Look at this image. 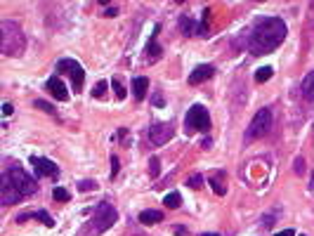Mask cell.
Wrapping results in <instances>:
<instances>
[{"label":"cell","instance_id":"obj_24","mask_svg":"<svg viewBox=\"0 0 314 236\" xmlns=\"http://www.w3.org/2000/svg\"><path fill=\"white\" fill-rule=\"evenodd\" d=\"M149 172H151V177H158V172H161V163H158V158H151L149 161Z\"/></svg>","mask_w":314,"mask_h":236},{"label":"cell","instance_id":"obj_30","mask_svg":"<svg viewBox=\"0 0 314 236\" xmlns=\"http://www.w3.org/2000/svg\"><path fill=\"white\" fill-rule=\"evenodd\" d=\"M12 111H14V106H12V104H2V114H5V116H10Z\"/></svg>","mask_w":314,"mask_h":236},{"label":"cell","instance_id":"obj_13","mask_svg":"<svg viewBox=\"0 0 314 236\" xmlns=\"http://www.w3.org/2000/svg\"><path fill=\"white\" fill-rule=\"evenodd\" d=\"M139 222H142V224H158V222H163V212H161V210H142V212H139Z\"/></svg>","mask_w":314,"mask_h":236},{"label":"cell","instance_id":"obj_21","mask_svg":"<svg viewBox=\"0 0 314 236\" xmlns=\"http://www.w3.org/2000/svg\"><path fill=\"white\" fill-rule=\"evenodd\" d=\"M104 94H107V83L102 80V83H97V85H95V90H92V97H97V99H102Z\"/></svg>","mask_w":314,"mask_h":236},{"label":"cell","instance_id":"obj_23","mask_svg":"<svg viewBox=\"0 0 314 236\" xmlns=\"http://www.w3.org/2000/svg\"><path fill=\"white\" fill-rule=\"evenodd\" d=\"M78 189H81V191H95L97 182H92V180H83V182H78Z\"/></svg>","mask_w":314,"mask_h":236},{"label":"cell","instance_id":"obj_36","mask_svg":"<svg viewBox=\"0 0 314 236\" xmlns=\"http://www.w3.org/2000/svg\"><path fill=\"white\" fill-rule=\"evenodd\" d=\"M201 236H220V234H201Z\"/></svg>","mask_w":314,"mask_h":236},{"label":"cell","instance_id":"obj_15","mask_svg":"<svg viewBox=\"0 0 314 236\" xmlns=\"http://www.w3.org/2000/svg\"><path fill=\"white\" fill-rule=\"evenodd\" d=\"M147 90H149V80L144 78V76H139V78L133 80V92H135V99H144V97H147Z\"/></svg>","mask_w":314,"mask_h":236},{"label":"cell","instance_id":"obj_6","mask_svg":"<svg viewBox=\"0 0 314 236\" xmlns=\"http://www.w3.org/2000/svg\"><path fill=\"white\" fill-rule=\"evenodd\" d=\"M116 208L111 206V203H107V201H102L99 206L95 208V217H92V224H95V232H107V229H111L113 227V222H116Z\"/></svg>","mask_w":314,"mask_h":236},{"label":"cell","instance_id":"obj_2","mask_svg":"<svg viewBox=\"0 0 314 236\" xmlns=\"http://www.w3.org/2000/svg\"><path fill=\"white\" fill-rule=\"evenodd\" d=\"M26 47V40H24V33L19 24L14 22H0V50L10 57H17V54L24 52Z\"/></svg>","mask_w":314,"mask_h":236},{"label":"cell","instance_id":"obj_20","mask_svg":"<svg viewBox=\"0 0 314 236\" xmlns=\"http://www.w3.org/2000/svg\"><path fill=\"white\" fill-rule=\"evenodd\" d=\"M111 85H113V90H116V97H118V99H125V94H128V92H125L123 83H121L118 78H113L111 80Z\"/></svg>","mask_w":314,"mask_h":236},{"label":"cell","instance_id":"obj_8","mask_svg":"<svg viewBox=\"0 0 314 236\" xmlns=\"http://www.w3.org/2000/svg\"><path fill=\"white\" fill-rule=\"evenodd\" d=\"M173 137V125L170 123H154L149 128V140L154 146H163Z\"/></svg>","mask_w":314,"mask_h":236},{"label":"cell","instance_id":"obj_33","mask_svg":"<svg viewBox=\"0 0 314 236\" xmlns=\"http://www.w3.org/2000/svg\"><path fill=\"white\" fill-rule=\"evenodd\" d=\"M210 144H213V142H210V137H205L203 142H201V146H203V149H210Z\"/></svg>","mask_w":314,"mask_h":236},{"label":"cell","instance_id":"obj_1","mask_svg":"<svg viewBox=\"0 0 314 236\" xmlns=\"http://www.w3.org/2000/svg\"><path fill=\"white\" fill-rule=\"evenodd\" d=\"M286 38V24L284 19L279 17H262L255 22V26L250 31V38H248V50L250 54H269L274 52Z\"/></svg>","mask_w":314,"mask_h":236},{"label":"cell","instance_id":"obj_5","mask_svg":"<svg viewBox=\"0 0 314 236\" xmlns=\"http://www.w3.org/2000/svg\"><path fill=\"white\" fill-rule=\"evenodd\" d=\"M272 128V111L265 106V109H260L258 114L253 116L250 120V125H248L246 130V142H253V140H260V137H265L267 132Z\"/></svg>","mask_w":314,"mask_h":236},{"label":"cell","instance_id":"obj_34","mask_svg":"<svg viewBox=\"0 0 314 236\" xmlns=\"http://www.w3.org/2000/svg\"><path fill=\"white\" fill-rule=\"evenodd\" d=\"M272 222H274V217H265V220H262V224H265V227H272Z\"/></svg>","mask_w":314,"mask_h":236},{"label":"cell","instance_id":"obj_16","mask_svg":"<svg viewBox=\"0 0 314 236\" xmlns=\"http://www.w3.org/2000/svg\"><path fill=\"white\" fill-rule=\"evenodd\" d=\"M158 28H161V26H156V28H154V36H151L149 45H147V57H149L151 62H156V59L161 57V47L156 45V33H158Z\"/></svg>","mask_w":314,"mask_h":236},{"label":"cell","instance_id":"obj_32","mask_svg":"<svg viewBox=\"0 0 314 236\" xmlns=\"http://www.w3.org/2000/svg\"><path fill=\"white\" fill-rule=\"evenodd\" d=\"M154 104H156V106H163V97H161V94H156V97H154Z\"/></svg>","mask_w":314,"mask_h":236},{"label":"cell","instance_id":"obj_29","mask_svg":"<svg viewBox=\"0 0 314 236\" xmlns=\"http://www.w3.org/2000/svg\"><path fill=\"white\" fill-rule=\"evenodd\" d=\"M116 14H118L116 7H107V10H104V17H116Z\"/></svg>","mask_w":314,"mask_h":236},{"label":"cell","instance_id":"obj_17","mask_svg":"<svg viewBox=\"0 0 314 236\" xmlns=\"http://www.w3.org/2000/svg\"><path fill=\"white\" fill-rule=\"evenodd\" d=\"M163 203H165V208H170V210H178L179 206H182V196H179L178 191H173V194H168V196L163 198Z\"/></svg>","mask_w":314,"mask_h":236},{"label":"cell","instance_id":"obj_11","mask_svg":"<svg viewBox=\"0 0 314 236\" xmlns=\"http://www.w3.org/2000/svg\"><path fill=\"white\" fill-rule=\"evenodd\" d=\"M45 88H47V92L55 97L57 102H67V99H68L67 85H64V80L59 78V76H55V78L47 80V85H45Z\"/></svg>","mask_w":314,"mask_h":236},{"label":"cell","instance_id":"obj_19","mask_svg":"<svg viewBox=\"0 0 314 236\" xmlns=\"http://www.w3.org/2000/svg\"><path fill=\"white\" fill-rule=\"evenodd\" d=\"M52 196H55V201H62V203H67L68 198H71V194H68L64 187H55V189H52Z\"/></svg>","mask_w":314,"mask_h":236},{"label":"cell","instance_id":"obj_3","mask_svg":"<svg viewBox=\"0 0 314 236\" xmlns=\"http://www.w3.org/2000/svg\"><path fill=\"white\" fill-rule=\"evenodd\" d=\"M210 130V116L208 109L201 104H194L184 116V132L194 135V132H208Z\"/></svg>","mask_w":314,"mask_h":236},{"label":"cell","instance_id":"obj_22","mask_svg":"<svg viewBox=\"0 0 314 236\" xmlns=\"http://www.w3.org/2000/svg\"><path fill=\"white\" fill-rule=\"evenodd\" d=\"M33 106H36V109H43L45 114H55V106L47 104V102H43V99H36V102H33Z\"/></svg>","mask_w":314,"mask_h":236},{"label":"cell","instance_id":"obj_12","mask_svg":"<svg viewBox=\"0 0 314 236\" xmlns=\"http://www.w3.org/2000/svg\"><path fill=\"white\" fill-rule=\"evenodd\" d=\"M213 66H208V64H201V66H196L194 71L189 73V85H201L203 80H208L210 76H213Z\"/></svg>","mask_w":314,"mask_h":236},{"label":"cell","instance_id":"obj_31","mask_svg":"<svg viewBox=\"0 0 314 236\" xmlns=\"http://www.w3.org/2000/svg\"><path fill=\"white\" fill-rule=\"evenodd\" d=\"M274 236H295V232L293 229H284V232H279V234H274Z\"/></svg>","mask_w":314,"mask_h":236},{"label":"cell","instance_id":"obj_14","mask_svg":"<svg viewBox=\"0 0 314 236\" xmlns=\"http://www.w3.org/2000/svg\"><path fill=\"white\" fill-rule=\"evenodd\" d=\"M302 97L307 102H314V71H310L305 78H302Z\"/></svg>","mask_w":314,"mask_h":236},{"label":"cell","instance_id":"obj_4","mask_svg":"<svg viewBox=\"0 0 314 236\" xmlns=\"http://www.w3.org/2000/svg\"><path fill=\"white\" fill-rule=\"evenodd\" d=\"M5 177L10 180V184H12L14 189L22 194V196H31V194H36V191H38V184H36V180H33V177H28V175L22 170L19 165H12L10 170L5 172Z\"/></svg>","mask_w":314,"mask_h":236},{"label":"cell","instance_id":"obj_26","mask_svg":"<svg viewBox=\"0 0 314 236\" xmlns=\"http://www.w3.org/2000/svg\"><path fill=\"white\" fill-rule=\"evenodd\" d=\"M187 184H189L191 189H199V187L203 184V177H201V175H191L189 180H187Z\"/></svg>","mask_w":314,"mask_h":236},{"label":"cell","instance_id":"obj_18","mask_svg":"<svg viewBox=\"0 0 314 236\" xmlns=\"http://www.w3.org/2000/svg\"><path fill=\"white\" fill-rule=\"evenodd\" d=\"M272 66H262V69H258V73H255V80L258 83H267V80L272 78Z\"/></svg>","mask_w":314,"mask_h":236},{"label":"cell","instance_id":"obj_7","mask_svg":"<svg viewBox=\"0 0 314 236\" xmlns=\"http://www.w3.org/2000/svg\"><path fill=\"white\" fill-rule=\"evenodd\" d=\"M57 71H64V73H68V76H71V80H73V90L81 92L83 80H85V71H83V66L78 64L76 59H59V62H57Z\"/></svg>","mask_w":314,"mask_h":236},{"label":"cell","instance_id":"obj_25","mask_svg":"<svg viewBox=\"0 0 314 236\" xmlns=\"http://www.w3.org/2000/svg\"><path fill=\"white\" fill-rule=\"evenodd\" d=\"M210 187H213V191H215L218 196H224V191H227V189H224V184L220 182V180H210Z\"/></svg>","mask_w":314,"mask_h":236},{"label":"cell","instance_id":"obj_27","mask_svg":"<svg viewBox=\"0 0 314 236\" xmlns=\"http://www.w3.org/2000/svg\"><path fill=\"white\" fill-rule=\"evenodd\" d=\"M118 175V158L111 156V177H116Z\"/></svg>","mask_w":314,"mask_h":236},{"label":"cell","instance_id":"obj_28","mask_svg":"<svg viewBox=\"0 0 314 236\" xmlns=\"http://www.w3.org/2000/svg\"><path fill=\"white\" fill-rule=\"evenodd\" d=\"M293 170L298 172V175L305 170V161H302V158H295V168H293Z\"/></svg>","mask_w":314,"mask_h":236},{"label":"cell","instance_id":"obj_35","mask_svg":"<svg viewBox=\"0 0 314 236\" xmlns=\"http://www.w3.org/2000/svg\"><path fill=\"white\" fill-rule=\"evenodd\" d=\"M310 189L314 191V172H312V182H310Z\"/></svg>","mask_w":314,"mask_h":236},{"label":"cell","instance_id":"obj_9","mask_svg":"<svg viewBox=\"0 0 314 236\" xmlns=\"http://www.w3.org/2000/svg\"><path fill=\"white\" fill-rule=\"evenodd\" d=\"M22 198L24 196L10 184V180H7L5 172H2V177H0V203H2V206H12V203H19Z\"/></svg>","mask_w":314,"mask_h":236},{"label":"cell","instance_id":"obj_10","mask_svg":"<svg viewBox=\"0 0 314 236\" xmlns=\"http://www.w3.org/2000/svg\"><path fill=\"white\" fill-rule=\"evenodd\" d=\"M31 165H33V170H36V175H38V177H41V175H47V177H57V175H59V168H57L50 158L33 156V158H31Z\"/></svg>","mask_w":314,"mask_h":236}]
</instances>
